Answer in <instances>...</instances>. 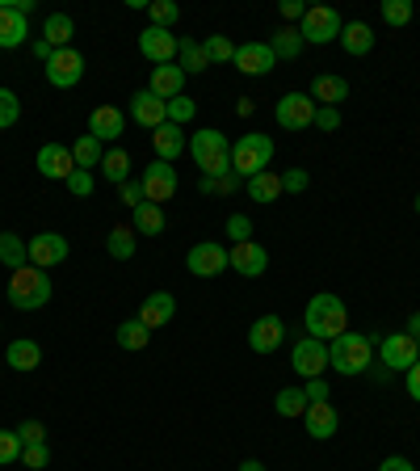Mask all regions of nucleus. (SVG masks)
<instances>
[{
  "label": "nucleus",
  "instance_id": "27",
  "mask_svg": "<svg viewBox=\"0 0 420 471\" xmlns=\"http://www.w3.org/2000/svg\"><path fill=\"white\" fill-rule=\"evenodd\" d=\"M9 371H38L42 366V345L34 337H17L9 341V353H5Z\"/></svg>",
  "mask_w": 420,
  "mask_h": 471
},
{
  "label": "nucleus",
  "instance_id": "15",
  "mask_svg": "<svg viewBox=\"0 0 420 471\" xmlns=\"http://www.w3.org/2000/svg\"><path fill=\"white\" fill-rule=\"evenodd\" d=\"M139 51H144V60L160 63H177V34L173 30H160V25H147L144 34H139Z\"/></svg>",
  "mask_w": 420,
  "mask_h": 471
},
{
  "label": "nucleus",
  "instance_id": "45",
  "mask_svg": "<svg viewBox=\"0 0 420 471\" xmlns=\"http://www.w3.org/2000/svg\"><path fill=\"white\" fill-rule=\"evenodd\" d=\"M383 22L387 25H408L412 22V0H383Z\"/></svg>",
  "mask_w": 420,
  "mask_h": 471
},
{
  "label": "nucleus",
  "instance_id": "37",
  "mask_svg": "<svg viewBox=\"0 0 420 471\" xmlns=\"http://www.w3.org/2000/svg\"><path fill=\"white\" fill-rule=\"evenodd\" d=\"M106 249L114 261H131L135 257V228H126V223H122V228H109Z\"/></svg>",
  "mask_w": 420,
  "mask_h": 471
},
{
  "label": "nucleus",
  "instance_id": "28",
  "mask_svg": "<svg viewBox=\"0 0 420 471\" xmlns=\"http://www.w3.org/2000/svg\"><path fill=\"white\" fill-rule=\"evenodd\" d=\"M101 177H106L109 185H126L131 182V152L126 147H106V156H101Z\"/></svg>",
  "mask_w": 420,
  "mask_h": 471
},
{
  "label": "nucleus",
  "instance_id": "58",
  "mask_svg": "<svg viewBox=\"0 0 420 471\" xmlns=\"http://www.w3.org/2000/svg\"><path fill=\"white\" fill-rule=\"evenodd\" d=\"M378 471H416V467H412V459H399V455H391V459L378 463Z\"/></svg>",
  "mask_w": 420,
  "mask_h": 471
},
{
  "label": "nucleus",
  "instance_id": "11",
  "mask_svg": "<svg viewBox=\"0 0 420 471\" xmlns=\"http://www.w3.org/2000/svg\"><path fill=\"white\" fill-rule=\"evenodd\" d=\"M416 358H420L416 337H408V333H387V337L378 341V363H383L387 371H412Z\"/></svg>",
  "mask_w": 420,
  "mask_h": 471
},
{
  "label": "nucleus",
  "instance_id": "22",
  "mask_svg": "<svg viewBox=\"0 0 420 471\" xmlns=\"http://www.w3.org/2000/svg\"><path fill=\"white\" fill-rule=\"evenodd\" d=\"M303 425H307V438H315V442H328V438H336V429H341V417H336L332 404H307V412H303Z\"/></svg>",
  "mask_w": 420,
  "mask_h": 471
},
{
  "label": "nucleus",
  "instance_id": "18",
  "mask_svg": "<svg viewBox=\"0 0 420 471\" xmlns=\"http://www.w3.org/2000/svg\"><path fill=\"white\" fill-rule=\"evenodd\" d=\"M282 341H286V325H282L277 316H261V320H252V328H248L252 353H277Z\"/></svg>",
  "mask_w": 420,
  "mask_h": 471
},
{
  "label": "nucleus",
  "instance_id": "29",
  "mask_svg": "<svg viewBox=\"0 0 420 471\" xmlns=\"http://www.w3.org/2000/svg\"><path fill=\"white\" fill-rule=\"evenodd\" d=\"M244 190H248L252 203H277V198H282V173H274V169L257 173V177L244 182Z\"/></svg>",
  "mask_w": 420,
  "mask_h": 471
},
{
  "label": "nucleus",
  "instance_id": "9",
  "mask_svg": "<svg viewBox=\"0 0 420 471\" xmlns=\"http://www.w3.org/2000/svg\"><path fill=\"white\" fill-rule=\"evenodd\" d=\"M185 269H190L193 278H219L223 269H231V257L223 244L215 240H202V244H193L190 257H185Z\"/></svg>",
  "mask_w": 420,
  "mask_h": 471
},
{
  "label": "nucleus",
  "instance_id": "56",
  "mask_svg": "<svg viewBox=\"0 0 420 471\" xmlns=\"http://www.w3.org/2000/svg\"><path fill=\"white\" fill-rule=\"evenodd\" d=\"M404 383H408L412 400H416V404H420V358H416V363H412V371H408V375H404Z\"/></svg>",
  "mask_w": 420,
  "mask_h": 471
},
{
  "label": "nucleus",
  "instance_id": "12",
  "mask_svg": "<svg viewBox=\"0 0 420 471\" xmlns=\"http://www.w3.org/2000/svg\"><path fill=\"white\" fill-rule=\"evenodd\" d=\"M168 198H177V169L164 165V160H152L144 169V203H168Z\"/></svg>",
  "mask_w": 420,
  "mask_h": 471
},
{
  "label": "nucleus",
  "instance_id": "3",
  "mask_svg": "<svg viewBox=\"0 0 420 471\" xmlns=\"http://www.w3.org/2000/svg\"><path fill=\"white\" fill-rule=\"evenodd\" d=\"M190 156L202 169V177H228L231 173V139L215 127H202L198 135H190Z\"/></svg>",
  "mask_w": 420,
  "mask_h": 471
},
{
  "label": "nucleus",
  "instance_id": "23",
  "mask_svg": "<svg viewBox=\"0 0 420 471\" xmlns=\"http://www.w3.org/2000/svg\"><path fill=\"white\" fill-rule=\"evenodd\" d=\"M122 127H126V114L114 106H97L93 114H89V135L93 139H101V144H114L122 135Z\"/></svg>",
  "mask_w": 420,
  "mask_h": 471
},
{
  "label": "nucleus",
  "instance_id": "38",
  "mask_svg": "<svg viewBox=\"0 0 420 471\" xmlns=\"http://www.w3.org/2000/svg\"><path fill=\"white\" fill-rule=\"evenodd\" d=\"M277 417H303L307 412V396H303V387H282L274 400Z\"/></svg>",
  "mask_w": 420,
  "mask_h": 471
},
{
  "label": "nucleus",
  "instance_id": "64",
  "mask_svg": "<svg viewBox=\"0 0 420 471\" xmlns=\"http://www.w3.org/2000/svg\"><path fill=\"white\" fill-rule=\"evenodd\" d=\"M416 350H420V337H416Z\"/></svg>",
  "mask_w": 420,
  "mask_h": 471
},
{
  "label": "nucleus",
  "instance_id": "54",
  "mask_svg": "<svg viewBox=\"0 0 420 471\" xmlns=\"http://www.w3.org/2000/svg\"><path fill=\"white\" fill-rule=\"evenodd\" d=\"M118 193H122V203H126V206L135 211V206L144 203V182H126V185H118Z\"/></svg>",
  "mask_w": 420,
  "mask_h": 471
},
{
  "label": "nucleus",
  "instance_id": "8",
  "mask_svg": "<svg viewBox=\"0 0 420 471\" xmlns=\"http://www.w3.org/2000/svg\"><path fill=\"white\" fill-rule=\"evenodd\" d=\"M315 101L312 93H286L277 101V127L282 131H312L315 127Z\"/></svg>",
  "mask_w": 420,
  "mask_h": 471
},
{
  "label": "nucleus",
  "instance_id": "21",
  "mask_svg": "<svg viewBox=\"0 0 420 471\" xmlns=\"http://www.w3.org/2000/svg\"><path fill=\"white\" fill-rule=\"evenodd\" d=\"M30 42V22H25V13H17L13 5L0 0V47L13 51V47H25Z\"/></svg>",
  "mask_w": 420,
  "mask_h": 471
},
{
  "label": "nucleus",
  "instance_id": "19",
  "mask_svg": "<svg viewBox=\"0 0 420 471\" xmlns=\"http://www.w3.org/2000/svg\"><path fill=\"white\" fill-rule=\"evenodd\" d=\"M236 72L244 76H265L269 68L277 63V55L269 51V42H244V47H236Z\"/></svg>",
  "mask_w": 420,
  "mask_h": 471
},
{
  "label": "nucleus",
  "instance_id": "47",
  "mask_svg": "<svg viewBox=\"0 0 420 471\" xmlns=\"http://www.w3.org/2000/svg\"><path fill=\"white\" fill-rule=\"evenodd\" d=\"M17 438H22L25 447H38V442H47V425L30 417V421H22V425H17Z\"/></svg>",
  "mask_w": 420,
  "mask_h": 471
},
{
  "label": "nucleus",
  "instance_id": "41",
  "mask_svg": "<svg viewBox=\"0 0 420 471\" xmlns=\"http://www.w3.org/2000/svg\"><path fill=\"white\" fill-rule=\"evenodd\" d=\"M147 17H152V25H160V30H173L181 9L173 5V0H152V5H147Z\"/></svg>",
  "mask_w": 420,
  "mask_h": 471
},
{
  "label": "nucleus",
  "instance_id": "63",
  "mask_svg": "<svg viewBox=\"0 0 420 471\" xmlns=\"http://www.w3.org/2000/svg\"><path fill=\"white\" fill-rule=\"evenodd\" d=\"M412 206H416V211H420V198H416V203H412Z\"/></svg>",
  "mask_w": 420,
  "mask_h": 471
},
{
  "label": "nucleus",
  "instance_id": "39",
  "mask_svg": "<svg viewBox=\"0 0 420 471\" xmlns=\"http://www.w3.org/2000/svg\"><path fill=\"white\" fill-rule=\"evenodd\" d=\"M147 341H152V333H147L139 320H126V325H118V345L122 350H147Z\"/></svg>",
  "mask_w": 420,
  "mask_h": 471
},
{
  "label": "nucleus",
  "instance_id": "2",
  "mask_svg": "<svg viewBox=\"0 0 420 471\" xmlns=\"http://www.w3.org/2000/svg\"><path fill=\"white\" fill-rule=\"evenodd\" d=\"M303 325H307V337L315 341H332L341 333H349V307L345 299H336V295H312L307 303V312H303Z\"/></svg>",
  "mask_w": 420,
  "mask_h": 471
},
{
  "label": "nucleus",
  "instance_id": "31",
  "mask_svg": "<svg viewBox=\"0 0 420 471\" xmlns=\"http://www.w3.org/2000/svg\"><path fill=\"white\" fill-rule=\"evenodd\" d=\"M303 34H299V25H277V34L269 38V51H274L277 60H299L303 55Z\"/></svg>",
  "mask_w": 420,
  "mask_h": 471
},
{
  "label": "nucleus",
  "instance_id": "16",
  "mask_svg": "<svg viewBox=\"0 0 420 471\" xmlns=\"http://www.w3.org/2000/svg\"><path fill=\"white\" fill-rule=\"evenodd\" d=\"M131 118L139 122V127H147V131H160L168 122V101H160L152 89H139V93L131 97Z\"/></svg>",
  "mask_w": 420,
  "mask_h": 471
},
{
  "label": "nucleus",
  "instance_id": "59",
  "mask_svg": "<svg viewBox=\"0 0 420 471\" xmlns=\"http://www.w3.org/2000/svg\"><path fill=\"white\" fill-rule=\"evenodd\" d=\"M252 109H257V106H252V97H240V101H236V114H240V118H248Z\"/></svg>",
  "mask_w": 420,
  "mask_h": 471
},
{
  "label": "nucleus",
  "instance_id": "4",
  "mask_svg": "<svg viewBox=\"0 0 420 471\" xmlns=\"http://www.w3.org/2000/svg\"><path fill=\"white\" fill-rule=\"evenodd\" d=\"M51 295H55V290H51L47 269L22 266V269H13L9 274V303L17 307V312H38V307H47Z\"/></svg>",
  "mask_w": 420,
  "mask_h": 471
},
{
  "label": "nucleus",
  "instance_id": "51",
  "mask_svg": "<svg viewBox=\"0 0 420 471\" xmlns=\"http://www.w3.org/2000/svg\"><path fill=\"white\" fill-rule=\"evenodd\" d=\"M228 236H231L236 244L252 240V219H248V215H231V219H228Z\"/></svg>",
  "mask_w": 420,
  "mask_h": 471
},
{
  "label": "nucleus",
  "instance_id": "40",
  "mask_svg": "<svg viewBox=\"0 0 420 471\" xmlns=\"http://www.w3.org/2000/svg\"><path fill=\"white\" fill-rule=\"evenodd\" d=\"M202 51H206V60L210 63H231L236 60V42H231L228 34H210L202 42Z\"/></svg>",
  "mask_w": 420,
  "mask_h": 471
},
{
  "label": "nucleus",
  "instance_id": "34",
  "mask_svg": "<svg viewBox=\"0 0 420 471\" xmlns=\"http://www.w3.org/2000/svg\"><path fill=\"white\" fill-rule=\"evenodd\" d=\"M72 34H76V22L68 17V13H51L47 25H42V38H47V42H51L55 51L72 47Z\"/></svg>",
  "mask_w": 420,
  "mask_h": 471
},
{
  "label": "nucleus",
  "instance_id": "46",
  "mask_svg": "<svg viewBox=\"0 0 420 471\" xmlns=\"http://www.w3.org/2000/svg\"><path fill=\"white\" fill-rule=\"evenodd\" d=\"M236 185H240V177L228 173V177H202L198 190H202V193H236Z\"/></svg>",
  "mask_w": 420,
  "mask_h": 471
},
{
  "label": "nucleus",
  "instance_id": "25",
  "mask_svg": "<svg viewBox=\"0 0 420 471\" xmlns=\"http://www.w3.org/2000/svg\"><path fill=\"white\" fill-rule=\"evenodd\" d=\"M312 101H315V106L341 109V101H349V80H345V76H332V72L315 76V80H312Z\"/></svg>",
  "mask_w": 420,
  "mask_h": 471
},
{
  "label": "nucleus",
  "instance_id": "49",
  "mask_svg": "<svg viewBox=\"0 0 420 471\" xmlns=\"http://www.w3.org/2000/svg\"><path fill=\"white\" fill-rule=\"evenodd\" d=\"M307 185H312L307 169H286V173H282V193H303Z\"/></svg>",
  "mask_w": 420,
  "mask_h": 471
},
{
  "label": "nucleus",
  "instance_id": "57",
  "mask_svg": "<svg viewBox=\"0 0 420 471\" xmlns=\"http://www.w3.org/2000/svg\"><path fill=\"white\" fill-rule=\"evenodd\" d=\"M30 51H34V60H42V63H51V55H55V47H51L47 38H34V42H30Z\"/></svg>",
  "mask_w": 420,
  "mask_h": 471
},
{
  "label": "nucleus",
  "instance_id": "52",
  "mask_svg": "<svg viewBox=\"0 0 420 471\" xmlns=\"http://www.w3.org/2000/svg\"><path fill=\"white\" fill-rule=\"evenodd\" d=\"M303 396H307V404H328V383L324 379H307V387H303Z\"/></svg>",
  "mask_w": 420,
  "mask_h": 471
},
{
  "label": "nucleus",
  "instance_id": "10",
  "mask_svg": "<svg viewBox=\"0 0 420 471\" xmlns=\"http://www.w3.org/2000/svg\"><path fill=\"white\" fill-rule=\"evenodd\" d=\"M25 253H30V266L38 269H51L60 266V261H68V236H60V231H38L34 240H25Z\"/></svg>",
  "mask_w": 420,
  "mask_h": 471
},
{
  "label": "nucleus",
  "instance_id": "60",
  "mask_svg": "<svg viewBox=\"0 0 420 471\" xmlns=\"http://www.w3.org/2000/svg\"><path fill=\"white\" fill-rule=\"evenodd\" d=\"M404 333H408V337H420V312L408 316V328H404Z\"/></svg>",
  "mask_w": 420,
  "mask_h": 471
},
{
  "label": "nucleus",
  "instance_id": "42",
  "mask_svg": "<svg viewBox=\"0 0 420 471\" xmlns=\"http://www.w3.org/2000/svg\"><path fill=\"white\" fill-rule=\"evenodd\" d=\"M17 118H22V101H17V93H13V89H0V131L17 127Z\"/></svg>",
  "mask_w": 420,
  "mask_h": 471
},
{
  "label": "nucleus",
  "instance_id": "43",
  "mask_svg": "<svg viewBox=\"0 0 420 471\" xmlns=\"http://www.w3.org/2000/svg\"><path fill=\"white\" fill-rule=\"evenodd\" d=\"M25 442L17 438V429H0V467H9V463L22 459Z\"/></svg>",
  "mask_w": 420,
  "mask_h": 471
},
{
  "label": "nucleus",
  "instance_id": "17",
  "mask_svg": "<svg viewBox=\"0 0 420 471\" xmlns=\"http://www.w3.org/2000/svg\"><path fill=\"white\" fill-rule=\"evenodd\" d=\"M228 257H231V269H236V274H244V278H261L265 269H269V253H265L257 240L231 244Z\"/></svg>",
  "mask_w": 420,
  "mask_h": 471
},
{
  "label": "nucleus",
  "instance_id": "20",
  "mask_svg": "<svg viewBox=\"0 0 420 471\" xmlns=\"http://www.w3.org/2000/svg\"><path fill=\"white\" fill-rule=\"evenodd\" d=\"M173 316H177V299H173L168 290H156V295H147V299H144V307H139V316H135V320H139V325L152 333V328H164Z\"/></svg>",
  "mask_w": 420,
  "mask_h": 471
},
{
  "label": "nucleus",
  "instance_id": "1",
  "mask_svg": "<svg viewBox=\"0 0 420 471\" xmlns=\"http://www.w3.org/2000/svg\"><path fill=\"white\" fill-rule=\"evenodd\" d=\"M374 363V333H341L328 341V371L366 375Z\"/></svg>",
  "mask_w": 420,
  "mask_h": 471
},
{
  "label": "nucleus",
  "instance_id": "48",
  "mask_svg": "<svg viewBox=\"0 0 420 471\" xmlns=\"http://www.w3.org/2000/svg\"><path fill=\"white\" fill-rule=\"evenodd\" d=\"M63 185L72 190V198H89L97 182H93V173H89V169H76V173H72V177H68V182H63Z\"/></svg>",
  "mask_w": 420,
  "mask_h": 471
},
{
  "label": "nucleus",
  "instance_id": "35",
  "mask_svg": "<svg viewBox=\"0 0 420 471\" xmlns=\"http://www.w3.org/2000/svg\"><path fill=\"white\" fill-rule=\"evenodd\" d=\"M0 266L9 269H22L30 266V253H25V240L17 231H0Z\"/></svg>",
  "mask_w": 420,
  "mask_h": 471
},
{
  "label": "nucleus",
  "instance_id": "33",
  "mask_svg": "<svg viewBox=\"0 0 420 471\" xmlns=\"http://www.w3.org/2000/svg\"><path fill=\"white\" fill-rule=\"evenodd\" d=\"M131 228H135V236H160L164 231V211L156 203H139L131 215Z\"/></svg>",
  "mask_w": 420,
  "mask_h": 471
},
{
  "label": "nucleus",
  "instance_id": "53",
  "mask_svg": "<svg viewBox=\"0 0 420 471\" xmlns=\"http://www.w3.org/2000/svg\"><path fill=\"white\" fill-rule=\"evenodd\" d=\"M315 127H320V131H336V127H341V109L320 106L315 109Z\"/></svg>",
  "mask_w": 420,
  "mask_h": 471
},
{
  "label": "nucleus",
  "instance_id": "50",
  "mask_svg": "<svg viewBox=\"0 0 420 471\" xmlns=\"http://www.w3.org/2000/svg\"><path fill=\"white\" fill-rule=\"evenodd\" d=\"M22 463H25V467H34V471L47 467V463H51L47 442H38V447H25V450H22Z\"/></svg>",
  "mask_w": 420,
  "mask_h": 471
},
{
  "label": "nucleus",
  "instance_id": "62",
  "mask_svg": "<svg viewBox=\"0 0 420 471\" xmlns=\"http://www.w3.org/2000/svg\"><path fill=\"white\" fill-rule=\"evenodd\" d=\"M240 471H265V463H261V459H244Z\"/></svg>",
  "mask_w": 420,
  "mask_h": 471
},
{
  "label": "nucleus",
  "instance_id": "44",
  "mask_svg": "<svg viewBox=\"0 0 420 471\" xmlns=\"http://www.w3.org/2000/svg\"><path fill=\"white\" fill-rule=\"evenodd\" d=\"M193 114H198V101H190L185 93L168 101V122H177V127H185V122H193Z\"/></svg>",
  "mask_w": 420,
  "mask_h": 471
},
{
  "label": "nucleus",
  "instance_id": "55",
  "mask_svg": "<svg viewBox=\"0 0 420 471\" xmlns=\"http://www.w3.org/2000/svg\"><path fill=\"white\" fill-rule=\"evenodd\" d=\"M303 13H307L303 0H282V17H286V22H303Z\"/></svg>",
  "mask_w": 420,
  "mask_h": 471
},
{
  "label": "nucleus",
  "instance_id": "24",
  "mask_svg": "<svg viewBox=\"0 0 420 471\" xmlns=\"http://www.w3.org/2000/svg\"><path fill=\"white\" fill-rule=\"evenodd\" d=\"M147 89H152L160 101H173V97L185 93V72H181L177 63H160V68H152V80H147Z\"/></svg>",
  "mask_w": 420,
  "mask_h": 471
},
{
  "label": "nucleus",
  "instance_id": "14",
  "mask_svg": "<svg viewBox=\"0 0 420 471\" xmlns=\"http://www.w3.org/2000/svg\"><path fill=\"white\" fill-rule=\"evenodd\" d=\"M38 173L47 177V182H68L76 173V160H72V147H63V144H42L38 147Z\"/></svg>",
  "mask_w": 420,
  "mask_h": 471
},
{
  "label": "nucleus",
  "instance_id": "5",
  "mask_svg": "<svg viewBox=\"0 0 420 471\" xmlns=\"http://www.w3.org/2000/svg\"><path fill=\"white\" fill-rule=\"evenodd\" d=\"M269 160H274V139H269V135H240V139L231 144V173H236L240 182L265 173Z\"/></svg>",
  "mask_w": 420,
  "mask_h": 471
},
{
  "label": "nucleus",
  "instance_id": "6",
  "mask_svg": "<svg viewBox=\"0 0 420 471\" xmlns=\"http://www.w3.org/2000/svg\"><path fill=\"white\" fill-rule=\"evenodd\" d=\"M341 30H345V22H341V13H336L332 5H312V9L303 13V22H299L303 42H312V47L336 42V38H341Z\"/></svg>",
  "mask_w": 420,
  "mask_h": 471
},
{
  "label": "nucleus",
  "instance_id": "32",
  "mask_svg": "<svg viewBox=\"0 0 420 471\" xmlns=\"http://www.w3.org/2000/svg\"><path fill=\"white\" fill-rule=\"evenodd\" d=\"M177 68L185 76H198L210 68V60H206L202 42H193V38H177Z\"/></svg>",
  "mask_w": 420,
  "mask_h": 471
},
{
  "label": "nucleus",
  "instance_id": "7",
  "mask_svg": "<svg viewBox=\"0 0 420 471\" xmlns=\"http://www.w3.org/2000/svg\"><path fill=\"white\" fill-rule=\"evenodd\" d=\"M290 366H294V375H303V379H324V371H328V341L299 337V341H294V350H290Z\"/></svg>",
  "mask_w": 420,
  "mask_h": 471
},
{
  "label": "nucleus",
  "instance_id": "30",
  "mask_svg": "<svg viewBox=\"0 0 420 471\" xmlns=\"http://www.w3.org/2000/svg\"><path fill=\"white\" fill-rule=\"evenodd\" d=\"M336 42H341L349 55H370L374 51V30L366 22H345V30H341Z\"/></svg>",
  "mask_w": 420,
  "mask_h": 471
},
{
  "label": "nucleus",
  "instance_id": "36",
  "mask_svg": "<svg viewBox=\"0 0 420 471\" xmlns=\"http://www.w3.org/2000/svg\"><path fill=\"white\" fill-rule=\"evenodd\" d=\"M101 156H106V144H101V139H93V135H80V139H76V147H72L76 169H97Z\"/></svg>",
  "mask_w": 420,
  "mask_h": 471
},
{
  "label": "nucleus",
  "instance_id": "13",
  "mask_svg": "<svg viewBox=\"0 0 420 471\" xmlns=\"http://www.w3.org/2000/svg\"><path fill=\"white\" fill-rule=\"evenodd\" d=\"M80 76H84V55L76 47H63V51H55L51 55V63H47V80L55 89H72V85H80Z\"/></svg>",
  "mask_w": 420,
  "mask_h": 471
},
{
  "label": "nucleus",
  "instance_id": "26",
  "mask_svg": "<svg viewBox=\"0 0 420 471\" xmlns=\"http://www.w3.org/2000/svg\"><path fill=\"white\" fill-rule=\"evenodd\" d=\"M152 147H156V160H164V165H173V160L185 152V131H181L177 122H164L160 131H152Z\"/></svg>",
  "mask_w": 420,
  "mask_h": 471
},
{
  "label": "nucleus",
  "instance_id": "61",
  "mask_svg": "<svg viewBox=\"0 0 420 471\" xmlns=\"http://www.w3.org/2000/svg\"><path fill=\"white\" fill-rule=\"evenodd\" d=\"M366 375H370L374 383H387V379H391V371H387V366H383V371H366Z\"/></svg>",
  "mask_w": 420,
  "mask_h": 471
}]
</instances>
